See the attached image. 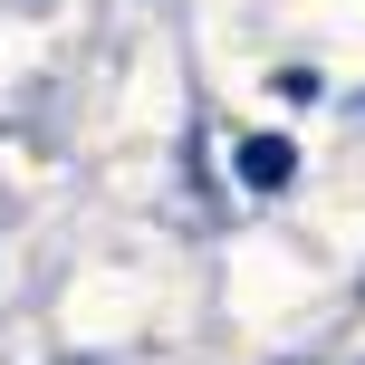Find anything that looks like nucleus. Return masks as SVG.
<instances>
[{
	"instance_id": "obj_1",
	"label": "nucleus",
	"mask_w": 365,
	"mask_h": 365,
	"mask_svg": "<svg viewBox=\"0 0 365 365\" xmlns=\"http://www.w3.org/2000/svg\"><path fill=\"white\" fill-rule=\"evenodd\" d=\"M289 173H298V145H289V135H250V145H240V182H250V192H279Z\"/></svg>"
}]
</instances>
